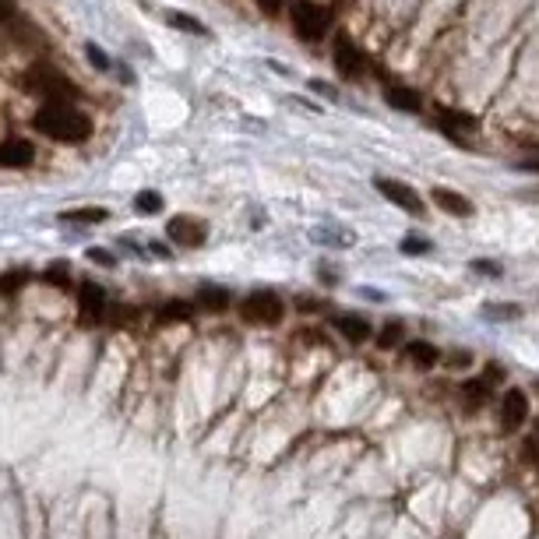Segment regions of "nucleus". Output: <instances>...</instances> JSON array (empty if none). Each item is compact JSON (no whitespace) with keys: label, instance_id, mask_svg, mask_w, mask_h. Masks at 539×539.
<instances>
[{"label":"nucleus","instance_id":"nucleus-1","mask_svg":"<svg viewBox=\"0 0 539 539\" xmlns=\"http://www.w3.org/2000/svg\"><path fill=\"white\" fill-rule=\"evenodd\" d=\"M32 127L53 141H64V145H82L89 141L92 134V120L71 102H46L36 109L32 117Z\"/></svg>","mask_w":539,"mask_h":539},{"label":"nucleus","instance_id":"nucleus-2","mask_svg":"<svg viewBox=\"0 0 539 539\" xmlns=\"http://www.w3.org/2000/svg\"><path fill=\"white\" fill-rule=\"evenodd\" d=\"M293 32L303 39V43H318L325 32H328V11L314 0H293Z\"/></svg>","mask_w":539,"mask_h":539},{"label":"nucleus","instance_id":"nucleus-3","mask_svg":"<svg viewBox=\"0 0 539 539\" xmlns=\"http://www.w3.org/2000/svg\"><path fill=\"white\" fill-rule=\"evenodd\" d=\"M286 314V303L278 300V293L271 289H254L244 303H240V318L247 325H278Z\"/></svg>","mask_w":539,"mask_h":539},{"label":"nucleus","instance_id":"nucleus-4","mask_svg":"<svg viewBox=\"0 0 539 539\" xmlns=\"http://www.w3.org/2000/svg\"><path fill=\"white\" fill-rule=\"evenodd\" d=\"M25 78H28L25 85L32 92H39V95H46V102H68L71 95H78L68 78H60V75L50 71V68H32Z\"/></svg>","mask_w":539,"mask_h":539},{"label":"nucleus","instance_id":"nucleus-5","mask_svg":"<svg viewBox=\"0 0 539 539\" xmlns=\"http://www.w3.org/2000/svg\"><path fill=\"white\" fill-rule=\"evenodd\" d=\"M374 187H377L391 205H398L402 212H409V215H420V212H423V201H420V194H416L409 183L391 180V177H377L374 180Z\"/></svg>","mask_w":539,"mask_h":539},{"label":"nucleus","instance_id":"nucleus-6","mask_svg":"<svg viewBox=\"0 0 539 539\" xmlns=\"http://www.w3.org/2000/svg\"><path fill=\"white\" fill-rule=\"evenodd\" d=\"M501 377H504V370H501V366H490L483 377H476V381H465V384H462V395H458V398H462V406H465L469 413H476V409H479V406L490 398V391H494V381H501Z\"/></svg>","mask_w":539,"mask_h":539},{"label":"nucleus","instance_id":"nucleus-7","mask_svg":"<svg viewBox=\"0 0 539 539\" xmlns=\"http://www.w3.org/2000/svg\"><path fill=\"white\" fill-rule=\"evenodd\" d=\"M529 420V395L522 388H511L501 402V430L504 434H515L522 423Z\"/></svg>","mask_w":539,"mask_h":539},{"label":"nucleus","instance_id":"nucleus-8","mask_svg":"<svg viewBox=\"0 0 539 539\" xmlns=\"http://www.w3.org/2000/svg\"><path fill=\"white\" fill-rule=\"evenodd\" d=\"M335 71H339L342 78H359V75L366 71L363 50H359L353 39H346V36L335 39Z\"/></svg>","mask_w":539,"mask_h":539},{"label":"nucleus","instance_id":"nucleus-9","mask_svg":"<svg viewBox=\"0 0 539 539\" xmlns=\"http://www.w3.org/2000/svg\"><path fill=\"white\" fill-rule=\"evenodd\" d=\"M166 233H170V240L180 244V247H201V244H205V237H208L205 222H201V219H194V215H177V219H170Z\"/></svg>","mask_w":539,"mask_h":539},{"label":"nucleus","instance_id":"nucleus-10","mask_svg":"<svg viewBox=\"0 0 539 539\" xmlns=\"http://www.w3.org/2000/svg\"><path fill=\"white\" fill-rule=\"evenodd\" d=\"M36 163V145L25 138L0 141V170H28Z\"/></svg>","mask_w":539,"mask_h":539},{"label":"nucleus","instance_id":"nucleus-11","mask_svg":"<svg viewBox=\"0 0 539 539\" xmlns=\"http://www.w3.org/2000/svg\"><path fill=\"white\" fill-rule=\"evenodd\" d=\"M78 307H82V321H99L106 314V293L95 282H82L78 286Z\"/></svg>","mask_w":539,"mask_h":539},{"label":"nucleus","instance_id":"nucleus-12","mask_svg":"<svg viewBox=\"0 0 539 539\" xmlns=\"http://www.w3.org/2000/svg\"><path fill=\"white\" fill-rule=\"evenodd\" d=\"M434 205L438 208H445L448 215H472L476 208H472V201L469 197H462V194H455V190H448V187H434Z\"/></svg>","mask_w":539,"mask_h":539},{"label":"nucleus","instance_id":"nucleus-13","mask_svg":"<svg viewBox=\"0 0 539 539\" xmlns=\"http://www.w3.org/2000/svg\"><path fill=\"white\" fill-rule=\"evenodd\" d=\"M332 325H335L350 342H366V339H370V332H374V328H370V321H366V318H359V314H339Z\"/></svg>","mask_w":539,"mask_h":539},{"label":"nucleus","instance_id":"nucleus-14","mask_svg":"<svg viewBox=\"0 0 539 539\" xmlns=\"http://www.w3.org/2000/svg\"><path fill=\"white\" fill-rule=\"evenodd\" d=\"M384 102L391 109H402V113H420V92L406 89V85H388L384 89Z\"/></svg>","mask_w":539,"mask_h":539},{"label":"nucleus","instance_id":"nucleus-15","mask_svg":"<svg viewBox=\"0 0 539 539\" xmlns=\"http://www.w3.org/2000/svg\"><path fill=\"white\" fill-rule=\"evenodd\" d=\"M434 120H438V127L451 134V138H458L462 134V127H472V117H465V113H458V109H448V106H438L434 109Z\"/></svg>","mask_w":539,"mask_h":539},{"label":"nucleus","instance_id":"nucleus-16","mask_svg":"<svg viewBox=\"0 0 539 539\" xmlns=\"http://www.w3.org/2000/svg\"><path fill=\"white\" fill-rule=\"evenodd\" d=\"M402 357L409 359L413 366H420V370H430L438 359H441V353L430 346V342H406V350H402Z\"/></svg>","mask_w":539,"mask_h":539},{"label":"nucleus","instance_id":"nucleus-17","mask_svg":"<svg viewBox=\"0 0 539 539\" xmlns=\"http://www.w3.org/2000/svg\"><path fill=\"white\" fill-rule=\"evenodd\" d=\"M197 303L219 314V310L229 307V289H222V286H201V289H197Z\"/></svg>","mask_w":539,"mask_h":539},{"label":"nucleus","instance_id":"nucleus-18","mask_svg":"<svg viewBox=\"0 0 539 539\" xmlns=\"http://www.w3.org/2000/svg\"><path fill=\"white\" fill-rule=\"evenodd\" d=\"M187 318H190V303H183V300H170V303H163L156 310L159 325H173V321H187Z\"/></svg>","mask_w":539,"mask_h":539},{"label":"nucleus","instance_id":"nucleus-19","mask_svg":"<svg viewBox=\"0 0 539 539\" xmlns=\"http://www.w3.org/2000/svg\"><path fill=\"white\" fill-rule=\"evenodd\" d=\"M166 21H170L173 28H183V32H190V36H205V25H197V18H190V14L170 11V14H166Z\"/></svg>","mask_w":539,"mask_h":539},{"label":"nucleus","instance_id":"nucleus-20","mask_svg":"<svg viewBox=\"0 0 539 539\" xmlns=\"http://www.w3.org/2000/svg\"><path fill=\"white\" fill-rule=\"evenodd\" d=\"M402 342V325L398 321H388L384 328H381V335H377V346L381 350H395Z\"/></svg>","mask_w":539,"mask_h":539},{"label":"nucleus","instance_id":"nucleus-21","mask_svg":"<svg viewBox=\"0 0 539 539\" xmlns=\"http://www.w3.org/2000/svg\"><path fill=\"white\" fill-rule=\"evenodd\" d=\"M60 219H71V222H106L109 212L106 208H78V212H64Z\"/></svg>","mask_w":539,"mask_h":539},{"label":"nucleus","instance_id":"nucleus-22","mask_svg":"<svg viewBox=\"0 0 539 539\" xmlns=\"http://www.w3.org/2000/svg\"><path fill=\"white\" fill-rule=\"evenodd\" d=\"M134 208H138V212H145V215H152V212H163V197H159L156 190H141V194L134 197Z\"/></svg>","mask_w":539,"mask_h":539},{"label":"nucleus","instance_id":"nucleus-23","mask_svg":"<svg viewBox=\"0 0 539 539\" xmlns=\"http://www.w3.org/2000/svg\"><path fill=\"white\" fill-rule=\"evenodd\" d=\"M46 282L57 286V289H68L71 286V265H50L46 269Z\"/></svg>","mask_w":539,"mask_h":539},{"label":"nucleus","instance_id":"nucleus-24","mask_svg":"<svg viewBox=\"0 0 539 539\" xmlns=\"http://www.w3.org/2000/svg\"><path fill=\"white\" fill-rule=\"evenodd\" d=\"M423 251H427V240H416V237L402 240V254H423Z\"/></svg>","mask_w":539,"mask_h":539},{"label":"nucleus","instance_id":"nucleus-25","mask_svg":"<svg viewBox=\"0 0 539 539\" xmlns=\"http://www.w3.org/2000/svg\"><path fill=\"white\" fill-rule=\"evenodd\" d=\"M483 314H487V318H515V314H519V307H487Z\"/></svg>","mask_w":539,"mask_h":539},{"label":"nucleus","instance_id":"nucleus-26","mask_svg":"<svg viewBox=\"0 0 539 539\" xmlns=\"http://www.w3.org/2000/svg\"><path fill=\"white\" fill-rule=\"evenodd\" d=\"M254 4H258L265 14H278V11L286 7V0H254Z\"/></svg>","mask_w":539,"mask_h":539},{"label":"nucleus","instance_id":"nucleus-27","mask_svg":"<svg viewBox=\"0 0 539 539\" xmlns=\"http://www.w3.org/2000/svg\"><path fill=\"white\" fill-rule=\"evenodd\" d=\"M89 60L95 68H109V60H106V53L99 50V46H89Z\"/></svg>","mask_w":539,"mask_h":539},{"label":"nucleus","instance_id":"nucleus-28","mask_svg":"<svg viewBox=\"0 0 539 539\" xmlns=\"http://www.w3.org/2000/svg\"><path fill=\"white\" fill-rule=\"evenodd\" d=\"M472 269H479V271H490V275H494V278H497V275H501V265H494V261H476V265H472Z\"/></svg>","mask_w":539,"mask_h":539},{"label":"nucleus","instance_id":"nucleus-29","mask_svg":"<svg viewBox=\"0 0 539 539\" xmlns=\"http://www.w3.org/2000/svg\"><path fill=\"white\" fill-rule=\"evenodd\" d=\"M89 261H99V265H113V258L106 251H89Z\"/></svg>","mask_w":539,"mask_h":539},{"label":"nucleus","instance_id":"nucleus-30","mask_svg":"<svg viewBox=\"0 0 539 539\" xmlns=\"http://www.w3.org/2000/svg\"><path fill=\"white\" fill-rule=\"evenodd\" d=\"M451 363H455V366H465V363H469V353H455Z\"/></svg>","mask_w":539,"mask_h":539},{"label":"nucleus","instance_id":"nucleus-31","mask_svg":"<svg viewBox=\"0 0 539 539\" xmlns=\"http://www.w3.org/2000/svg\"><path fill=\"white\" fill-rule=\"evenodd\" d=\"M519 170H539V159H529V163H519Z\"/></svg>","mask_w":539,"mask_h":539},{"label":"nucleus","instance_id":"nucleus-32","mask_svg":"<svg viewBox=\"0 0 539 539\" xmlns=\"http://www.w3.org/2000/svg\"><path fill=\"white\" fill-rule=\"evenodd\" d=\"M529 445H536V451H539V420H536V430H533V441Z\"/></svg>","mask_w":539,"mask_h":539}]
</instances>
